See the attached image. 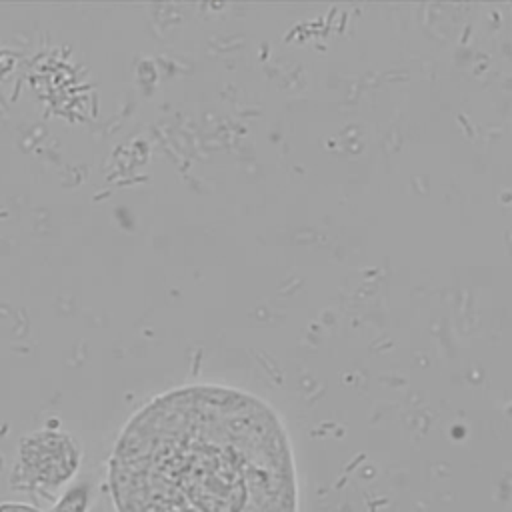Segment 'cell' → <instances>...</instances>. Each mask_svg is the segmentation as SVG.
Wrapping results in <instances>:
<instances>
[{
  "label": "cell",
  "mask_w": 512,
  "mask_h": 512,
  "mask_svg": "<svg viewBox=\"0 0 512 512\" xmlns=\"http://www.w3.org/2000/svg\"><path fill=\"white\" fill-rule=\"evenodd\" d=\"M88 506V492L84 486L72 488L52 512H84Z\"/></svg>",
  "instance_id": "obj_3"
},
{
  "label": "cell",
  "mask_w": 512,
  "mask_h": 512,
  "mask_svg": "<svg viewBox=\"0 0 512 512\" xmlns=\"http://www.w3.org/2000/svg\"><path fill=\"white\" fill-rule=\"evenodd\" d=\"M76 466L78 450L66 434L42 432L22 442L20 470L26 486H58L76 472Z\"/></svg>",
  "instance_id": "obj_2"
},
{
  "label": "cell",
  "mask_w": 512,
  "mask_h": 512,
  "mask_svg": "<svg viewBox=\"0 0 512 512\" xmlns=\"http://www.w3.org/2000/svg\"><path fill=\"white\" fill-rule=\"evenodd\" d=\"M118 512H296L288 436L252 394L188 386L144 406L110 462Z\"/></svg>",
  "instance_id": "obj_1"
},
{
  "label": "cell",
  "mask_w": 512,
  "mask_h": 512,
  "mask_svg": "<svg viewBox=\"0 0 512 512\" xmlns=\"http://www.w3.org/2000/svg\"><path fill=\"white\" fill-rule=\"evenodd\" d=\"M0 512H38V510L32 508V506H26V504L4 502V504H0Z\"/></svg>",
  "instance_id": "obj_4"
}]
</instances>
